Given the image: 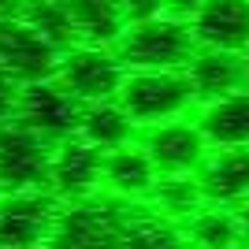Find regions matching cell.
Returning <instances> with one entry per match:
<instances>
[{"label":"cell","instance_id":"9c48e42d","mask_svg":"<svg viewBox=\"0 0 249 249\" xmlns=\"http://www.w3.org/2000/svg\"><path fill=\"white\" fill-rule=\"evenodd\" d=\"M101 171H104V153L82 142L78 134L63 138L52 145V164H49V194L63 205L86 201L101 194Z\"/></svg>","mask_w":249,"mask_h":249},{"label":"cell","instance_id":"d6986e66","mask_svg":"<svg viewBox=\"0 0 249 249\" xmlns=\"http://www.w3.org/2000/svg\"><path fill=\"white\" fill-rule=\"evenodd\" d=\"M19 15L30 22L37 34H41L52 49L67 52V49H74V45H78V34H74V22H71V11H67V4H63V0H26V8H22Z\"/></svg>","mask_w":249,"mask_h":249},{"label":"cell","instance_id":"ba28073f","mask_svg":"<svg viewBox=\"0 0 249 249\" xmlns=\"http://www.w3.org/2000/svg\"><path fill=\"white\" fill-rule=\"evenodd\" d=\"M60 56L63 52L52 49L22 15H4L0 19V67L19 86L41 82V78H56Z\"/></svg>","mask_w":249,"mask_h":249},{"label":"cell","instance_id":"52a82bcc","mask_svg":"<svg viewBox=\"0 0 249 249\" xmlns=\"http://www.w3.org/2000/svg\"><path fill=\"white\" fill-rule=\"evenodd\" d=\"M49 164H52V142L26 130L22 123L0 126V190H49Z\"/></svg>","mask_w":249,"mask_h":249},{"label":"cell","instance_id":"8992f818","mask_svg":"<svg viewBox=\"0 0 249 249\" xmlns=\"http://www.w3.org/2000/svg\"><path fill=\"white\" fill-rule=\"evenodd\" d=\"M67 89L82 104H97V101H115L123 89L126 67L112 49L104 45H74L60 56V71H56Z\"/></svg>","mask_w":249,"mask_h":249},{"label":"cell","instance_id":"e0dca14e","mask_svg":"<svg viewBox=\"0 0 249 249\" xmlns=\"http://www.w3.org/2000/svg\"><path fill=\"white\" fill-rule=\"evenodd\" d=\"M67 11H71L74 34H78V45H115L126 34L130 19L119 0H63Z\"/></svg>","mask_w":249,"mask_h":249},{"label":"cell","instance_id":"ffe728a7","mask_svg":"<svg viewBox=\"0 0 249 249\" xmlns=\"http://www.w3.org/2000/svg\"><path fill=\"white\" fill-rule=\"evenodd\" d=\"M19 93H22V86L15 82V78H11L4 67H0V126L15 119V108H19Z\"/></svg>","mask_w":249,"mask_h":249},{"label":"cell","instance_id":"5bb4252c","mask_svg":"<svg viewBox=\"0 0 249 249\" xmlns=\"http://www.w3.org/2000/svg\"><path fill=\"white\" fill-rule=\"evenodd\" d=\"M194 86L197 101H219V97L246 89V71H242V52H227V49H197L194 60L182 67Z\"/></svg>","mask_w":249,"mask_h":249},{"label":"cell","instance_id":"5b68a950","mask_svg":"<svg viewBox=\"0 0 249 249\" xmlns=\"http://www.w3.org/2000/svg\"><path fill=\"white\" fill-rule=\"evenodd\" d=\"M63 201L49 190H19L0 197V249H45Z\"/></svg>","mask_w":249,"mask_h":249},{"label":"cell","instance_id":"7402d4cb","mask_svg":"<svg viewBox=\"0 0 249 249\" xmlns=\"http://www.w3.org/2000/svg\"><path fill=\"white\" fill-rule=\"evenodd\" d=\"M201 4H205V0H164V11L167 15H178V19H190Z\"/></svg>","mask_w":249,"mask_h":249},{"label":"cell","instance_id":"7a4b0ae2","mask_svg":"<svg viewBox=\"0 0 249 249\" xmlns=\"http://www.w3.org/2000/svg\"><path fill=\"white\" fill-rule=\"evenodd\" d=\"M197 52V37L190 19L178 15H153L130 22L115 41V56L126 71H182Z\"/></svg>","mask_w":249,"mask_h":249},{"label":"cell","instance_id":"2e32d148","mask_svg":"<svg viewBox=\"0 0 249 249\" xmlns=\"http://www.w3.org/2000/svg\"><path fill=\"white\" fill-rule=\"evenodd\" d=\"M190 249H238L246 242L242 234V219L231 205H216V201H201L182 223Z\"/></svg>","mask_w":249,"mask_h":249},{"label":"cell","instance_id":"3957f363","mask_svg":"<svg viewBox=\"0 0 249 249\" xmlns=\"http://www.w3.org/2000/svg\"><path fill=\"white\" fill-rule=\"evenodd\" d=\"M115 101L126 108V115L138 126H156L182 119L197 97L186 71H130Z\"/></svg>","mask_w":249,"mask_h":249},{"label":"cell","instance_id":"9a60e30c","mask_svg":"<svg viewBox=\"0 0 249 249\" xmlns=\"http://www.w3.org/2000/svg\"><path fill=\"white\" fill-rule=\"evenodd\" d=\"M197 126L212 149H249V89L208 101L201 108Z\"/></svg>","mask_w":249,"mask_h":249},{"label":"cell","instance_id":"4316f807","mask_svg":"<svg viewBox=\"0 0 249 249\" xmlns=\"http://www.w3.org/2000/svg\"><path fill=\"white\" fill-rule=\"evenodd\" d=\"M0 197H4V190H0Z\"/></svg>","mask_w":249,"mask_h":249},{"label":"cell","instance_id":"30bf717a","mask_svg":"<svg viewBox=\"0 0 249 249\" xmlns=\"http://www.w3.org/2000/svg\"><path fill=\"white\" fill-rule=\"evenodd\" d=\"M142 149H145L149 160L156 164L160 178L197 175V167L205 164V156L212 153L208 138L201 134V126L197 123H186V119H171V123L149 126Z\"/></svg>","mask_w":249,"mask_h":249},{"label":"cell","instance_id":"cb8c5ba5","mask_svg":"<svg viewBox=\"0 0 249 249\" xmlns=\"http://www.w3.org/2000/svg\"><path fill=\"white\" fill-rule=\"evenodd\" d=\"M234 212H238V219H242V234H246V242H249V197L242 201V205L234 208Z\"/></svg>","mask_w":249,"mask_h":249},{"label":"cell","instance_id":"4fadbf2b","mask_svg":"<svg viewBox=\"0 0 249 249\" xmlns=\"http://www.w3.org/2000/svg\"><path fill=\"white\" fill-rule=\"evenodd\" d=\"M194 178L205 201L238 208L249 197V149H212Z\"/></svg>","mask_w":249,"mask_h":249},{"label":"cell","instance_id":"277c9868","mask_svg":"<svg viewBox=\"0 0 249 249\" xmlns=\"http://www.w3.org/2000/svg\"><path fill=\"white\" fill-rule=\"evenodd\" d=\"M78 119H82V101L60 78H41V82L22 86L15 123H22L34 134H41L45 142L56 145L63 138L78 134Z\"/></svg>","mask_w":249,"mask_h":249},{"label":"cell","instance_id":"7c38bea8","mask_svg":"<svg viewBox=\"0 0 249 249\" xmlns=\"http://www.w3.org/2000/svg\"><path fill=\"white\" fill-rule=\"evenodd\" d=\"M201 49L242 52L249 45V0H205L190 15Z\"/></svg>","mask_w":249,"mask_h":249},{"label":"cell","instance_id":"6da1fadb","mask_svg":"<svg viewBox=\"0 0 249 249\" xmlns=\"http://www.w3.org/2000/svg\"><path fill=\"white\" fill-rule=\"evenodd\" d=\"M45 249H190V242L153 201H115L97 194L60 208Z\"/></svg>","mask_w":249,"mask_h":249},{"label":"cell","instance_id":"44dd1931","mask_svg":"<svg viewBox=\"0 0 249 249\" xmlns=\"http://www.w3.org/2000/svg\"><path fill=\"white\" fill-rule=\"evenodd\" d=\"M126 11L130 22H142V19H153V15H164V0H119Z\"/></svg>","mask_w":249,"mask_h":249},{"label":"cell","instance_id":"484cf974","mask_svg":"<svg viewBox=\"0 0 249 249\" xmlns=\"http://www.w3.org/2000/svg\"><path fill=\"white\" fill-rule=\"evenodd\" d=\"M238 249H249V242H242V246H238Z\"/></svg>","mask_w":249,"mask_h":249},{"label":"cell","instance_id":"8fae6325","mask_svg":"<svg viewBox=\"0 0 249 249\" xmlns=\"http://www.w3.org/2000/svg\"><path fill=\"white\" fill-rule=\"evenodd\" d=\"M160 171L149 160L142 145H123L104 153V171H101V190L115 201H153Z\"/></svg>","mask_w":249,"mask_h":249},{"label":"cell","instance_id":"d4e9b609","mask_svg":"<svg viewBox=\"0 0 249 249\" xmlns=\"http://www.w3.org/2000/svg\"><path fill=\"white\" fill-rule=\"evenodd\" d=\"M242 71H246V89H249V45L242 49Z\"/></svg>","mask_w":249,"mask_h":249},{"label":"cell","instance_id":"ac0fdd59","mask_svg":"<svg viewBox=\"0 0 249 249\" xmlns=\"http://www.w3.org/2000/svg\"><path fill=\"white\" fill-rule=\"evenodd\" d=\"M138 123L126 115V108L119 101H97V104H82V119H78V138L89 142L101 153L123 149L134 142Z\"/></svg>","mask_w":249,"mask_h":249},{"label":"cell","instance_id":"603a6c76","mask_svg":"<svg viewBox=\"0 0 249 249\" xmlns=\"http://www.w3.org/2000/svg\"><path fill=\"white\" fill-rule=\"evenodd\" d=\"M22 8H26V0H0V19L4 15H19Z\"/></svg>","mask_w":249,"mask_h":249}]
</instances>
